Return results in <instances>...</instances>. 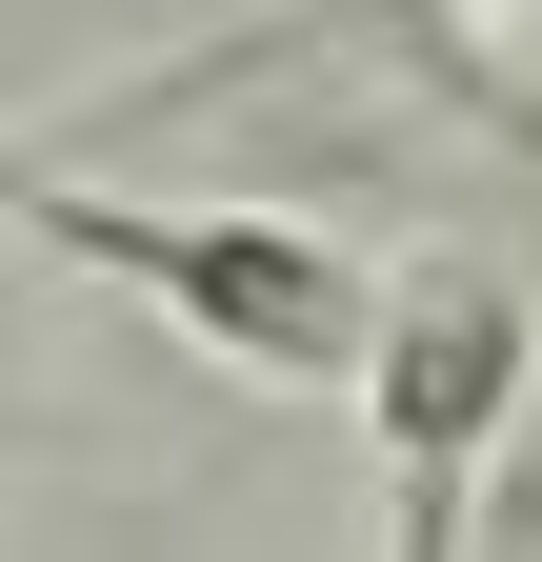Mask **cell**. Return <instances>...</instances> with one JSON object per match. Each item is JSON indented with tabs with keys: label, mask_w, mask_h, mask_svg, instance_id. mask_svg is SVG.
I'll list each match as a JSON object with an SVG mask.
<instances>
[{
	"label": "cell",
	"mask_w": 542,
	"mask_h": 562,
	"mask_svg": "<svg viewBox=\"0 0 542 562\" xmlns=\"http://www.w3.org/2000/svg\"><path fill=\"white\" fill-rule=\"evenodd\" d=\"M522 21H542V0H522Z\"/></svg>",
	"instance_id": "3957f363"
},
{
	"label": "cell",
	"mask_w": 542,
	"mask_h": 562,
	"mask_svg": "<svg viewBox=\"0 0 542 562\" xmlns=\"http://www.w3.org/2000/svg\"><path fill=\"white\" fill-rule=\"evenodd\" d=\"M522 362H542V302L503 261H422V281H362V422H382V462H402V522H442L462 503V462L522 422Z\"/></svg>",
	"instance_id": "7a4b0ae2"
},
{
	"label": "cell",
	"mask_w": 542,
	"mask_h": 562,
	"mask_svg": "<svg viewBox=\"0 0 542 562\" xmlns=\"http://www.w3.org/2000/svg\"><path fill=\"white\" fill-rule=\"evenodd\" d=\"M0 201H21L60 261H101V281H142L161 322H201L241 382H342L362 362V261L302 241V222H261V201H101V181H41V161H0Z\"/></svg>",
	"instance_id": "6da1fadb"
}]
</instances>
